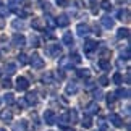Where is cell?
I'll return each instance as SVG.
<instances>
[{"label":"cell","mask_w":131,"mask_h":131,"mask_svg":"<svg viewBox=\"0 0 131 131\" xmlns=\"http://www.w3.org/2000/svg\"><path fill=\"white\" fill-rule=\"evenodd\" d=\"M67 117H68V122L71 123V125L78 122V113H76V110H74V108H71V110H70V112L67 113Z\"/></svg>","instance_id":"cell-14"},{"label":"cell","mask_w":131,"mask_h":131,"mask_svg":"<svg viewBox=\"0 0 131 131\" xmlns=\"http://www.w3.org/2000/svg\"><path fill=\"white\" fill-rule=\"evenodd\" d=\"M99 67L102 68V70H110V62L107 58H100V62H99Z\"/></svg>","instance_id":"cell-24"},{"label":"cell","mask_w":131,"mask_h":131,"mask_svg":"<svg viewBox=\"0 0 131 131\" xmlns=\"http://www.w3.org/2000/svg\"><path fill=\"white\" fill-rule=\"evenodd\" d=\"M5 73H7L8 76H10V74H15V73H16V65H15V63H7V65H5Z\"/></svg>","instance_id":"cell-18"},{"label":"cell","mask_w":131,"mask_h":131,"mask_svg":"<svg viewBox=\"0 0 131 131\" xmlns=\"http://www.w3.org/2000/svg\"><path fill=\"white\" fill-rule=\"evenodd\" d=\"M100 23H102V26L104 28H107V29H112L113 28V19L110 18V16H102V19H100Z\"/></svg>","instance_id":"cell-11"},{"label":"cell","mask_w":131,"mask_h":131,"mask_svg":"<svg viewBox=\"0 0 131 131\" xmlns=\"http://www.w3.org/2000/svg\"><path fill=\"white\" fill-rule=\"evenodd\" d=\"M0 118H2L3 122H12V118H13V113L10 112V110H3V112L0 113Z\"/></svg>","instance_id":"cell-20"},{"label":"cell","mask_w":131,"mask_h":131,"mask_svg":"<svg viewBox=\"0 0 131 131\" xmlns=\"http://www.w3.org/2000/svg\"><path fill=\"white\" fill-rule=\"evenodd\" d=\"M97 112H99V105L95 104V102L88 105V115H92V113H97Z\"/></svg>","instance_id":"cell-22"},{"label":"cell","mask_w":131,"mask_h":131,"mask_svg":"<svg viewBox=\"0 0 131 131\" xmlns=\"http://www.w3.org/2000/svg\"><path fill=\"white\" fill-rule=\"evenodd\" d=\"M39 5H41L42 10H47V12L50 10V3L47 2V0H39Z\"/></svg>","instance_id":"cell-30"},{"label":"cell","mask_w":131,"mask_h":131,"mask_svg":"<svg viewBox=\"0 0 131 131\" xmlns=\"http://www.w3.org/2000/svg\"><path fill=\"white\" fill-rule=\"evenodd\" d=\"M128 36H129V29L128 28H120L118 31H117V37L118 39H123V37L126 39Z\"/></svg>","instance_id":"cell-17"},{"label":"cell","mask_w":131,"mask_h":131,"mask_svg":"<svg viewBox=\"0 0 131 131\" xmlns=\"http://www.w3.org/2000/svg\"><path fill=\"white\" fill-rule=\"evenodd\" d=\"M31 26L34 29H37V31H44L45 26H44V19L42 18H34L32 21H31Z\"/></svg>","instance_id":"cell-9"},{"label":"cell","mask_w":131,"mask_h":131,"mask_svg":"<svg viewBox=\"0 0 131 131\" xmlns=\"http://www.w3.org/2000/svg\"><path fill=\"white\" fill-rule=\"evenodd\" d=\"M0 131H7V129H3V128H2V129H0Z\"/></svg>","instance_id":"cell-46"},{"label":"cell","mask_w":131,"mask_h":131,"mask_svg":"<svg viewBox=\"0 0 131 131\" xmlns=\"http://www.w3.org/2000/svg\"><path fill=\"white\" fill-rule=\"evenodd\" d=\"M2 86L5 88V89H10L12 88V81H10V79L7 78V79H3V83H2Z\"/></svg>","instance_id":"cell-37"},{"label":"cell","mask_w":131,"mask_h":131,"mask_svg":"<svg viewBox=\"0 0 131 131\" xmlns=\"http://www.w3.org/2000/svg\"><path fill=\"white\" fill-rule=\"evenodd\" d=\"M125 57V60H128L129 58V49H126V50H125V53H122V58Z\"/></svg>","instance_id":"cell-42"},{"label":"cell","mask_w":131,"mask_h":131,"mask_svg":"<svg viewBox=\"0 0 131 131\" xmlns=\"http://www.w3.org/2000/svg\"><path fill=\"white\" fill-rule=\"evenodd\" d=\"M58 67H60V68H67V67L71 68V67H73V63H71V60L67 57V58H62V60L58 62Z\"/></svg>","instance_id":"cell-21"},{"label":"cell","mask_w":131,"mask_h":131,"mask_svg":"<svg viewBox=\"0 0 131 131\" xmlns=\"http://www.w3.org/2000/svg\"><path fill=\"white\" fill-rule=\"evenodd\" d=\"M18 60H19V65H26V63H28V57H26L24 53H21V55H19V57H18Z\"/></svg>","instance_id":"cell-36"},{"label":"cell","mask_w":131,"mask_h":131,"mask_svg":"<svg viewBox=\"0 0 131 131\" xmlns=\"http://www.w3.org/2000/svg\"><path fill=\"white\" fill-rule=\"evenodd\" d=\"M99 84H100V86H107V84H108V78L107 76H100L99 78Z\"/></svg>","instance_id":"cell-35"},{"label":"cell","mask_w":131,"mask_h":131,"mask_svg":"<svg viewBox=\"0 0 131 131\" xmlns=\"http://www.w3.org/2000/svg\"><path fill=\"white\" fill-rule=\"evenodd\" d=\"M47 53L50 55V57L57 58V57L62 55V47H60V45H49V47H47Z\"/></svg>","instance_id":"cell-4"},{"label":"cell","mask_w":131,"mask_h":131,"mask_svg":"<svg viewBox=\"0 0 131 131\" xmlns=\"http://www.w3.org/2000/svg\"><path fill=\"white\" fill-rule=\"evenodd\" d=\"M118 19L120 21H129V10H120L118 12Z\"/></svg>","instance_id":"cell-13"},{"label":"cell","mask_w":131,"mask_h":131,"mask_svg":"<svg viewBox=\"0 0 131 131\" xmlns=\"http://www.w3.org/2000/svg\"><path fill=\"white\" fill-rule=\"evenodd\" d=\"M58 5H63V7H67V0H57Z\"/></svg>","instance_id":"cell-43"},{"label":"cell","mask_w":131,"mask_h":131,"mask_svg":"<svg viewBox=\"0 0 131 131\" xmlns=\"http://www.w3.org/2000/svg\"><path fill=\"white\" fill-rule=\"evenodd\" d=\"M3 100H5V102H7V104H13L15 102V97H13V94H5V97H3Z\"/></svg>","instance_id":"cell-31"},{"label":"cell","mask_w":131,"mask_h":131,"mask_svg":"<svg viewBox=\"0 0 131 131\" xmlns=\"http://www.w3.org/2000/svg\"><path fill=\"white\" fill-rule=\"evenodd\" d=\"M67 123H70L68 117H67V115H60V117H58V125H60V126H67Z\"/></svg>","instance_id":"cell-26"},{"label":"cell","mask_w":131,"mask_h":131,"mask_svg":"<svg viewBox=\"0 0 131 131\" xmlns=\"http://www.w3.org/2000/svg\"><path fill=\"white\" fill-rule=\"evenodd\" d=\"M31 67L36 68V70L44 68V60L39 57V55H32V57H31Z\"/></svg>","instance_id":"cell-6"},{"label":"cell","mask_w":131,"mask_h":131,"mask_svg":"<svg viewBox=\"0 0 131 131\" xmlns=\"http://www.w3.org/2000/svg\"><path fill=\"white\" fill-rule=\"evenodd\" d=\"M115 102V94H107V104H113Z\"/></svg>","instance_id":"cell-38"},{"label":"cell","mask_w":131,"mask_h":131,"mask_svg":"<svg viewBox=\"0 0 131 131\" xmlns=\"http://www.w3.org/2000/svg\"><path fill=\"white\" fill-rule=\"evenodd\" d=\"M23 2H24V0H8V5H10V7H19Z\"/></svg>","instance_id":"cell-33"},{"label":"cell","mask_w":131,"mask_h":131,"mask_svg":"<svg viewBox=\"0 0 131 131\" xmlns=\"http://www.w3.org/2000/svg\"><path fill=\"white\" fill-rule=\"evenodd\" d=\"M99 128H100V131H105V129H107V125H105L104 120H100V122H99Z\"/></svg>","instance_id":"cell-40"},{"label":"cell","mask_w":131,"mask_h":131,"mask_svg":"<svg viewBox=\"0 0 131 131\" xmlns=\"http://www.w3.org/2000/svg\"><path fill=\"white\" fill-rule=\"evenodd\" d=\"M81 125H83V128H91L92 126V118H91V115H84L83 120H81Z\"/></svg>","instance_id":"cell-15"},{"label":"cell","mask_w":131,"mask_h":131,"mask_svg":"<svg viewBox=\"0 0 131 131\" xmlns=\"http://www.w3.org/2000/svg\"><path fill=\"white\" fill-rule=\"evenodd\" d=\"M97 49V44H95V41H86V44H84V50L86 52H92V50H95Z\"/></svg>","instance_id":"cell-16"},{"label":"cell","mask_w":131,"mask_h":131,"mask_svg":"<svg viewBox=\"0 0 131 131\" xmlns=\"http://www.w3.org/2000/svg\"><path fill=\"white\" fill-rule=\"evenodd\" d=\"M76 32H78V36H81V37H84V36H89V32H91V28L88 26L86 23H79L78 26H76Z\"/></svg>","instance_id":"cell-1"},{"label":"cell","mask_w":131,"mask_h":131,"mask_svg":"<svg viewBox=\"0 0 131 131\" xmlns=\"http://www.w3.org/2000/svg\"><path fill=\"white\" fill-rule=\"evenodd\" d=\"M65 131H74L73 128H67V129H65Z\"/></svg>","instance_id":"cell-44"},{"label":"cell","mask_w":131,"mask_h":131,"mask_svg":"<svg viewBox=\"0 0 131 131\" xmlns=\"http://www.w3.org/2000/svg\"><path fill=\"white\" fill-rule=\"evenodd\" d=\"M12 24H13L15 29H24V28H26V23H24L23 19H15Z\"/></svg>","instance_id":"cell-23"},{"label":"cell","mask_w":131,"mask_h":131,"mask_svg":"<svg viewBox=\"0 0 131 131\" xmlns=\"http://www.w3.org/2000/svg\"><path fill=\"white\" fill-rule=\"evenodd\" d=\"M65 92H67L68 95L76 94V92H78V84H76V83H68L67 88H65Z\"/></svg>","instance_id":"cell-10"},{"label":"cell","mask_w":131,"mask_h":131,"mask_svg":"<svg viewBox=\"0 0 131 131\" xmlns=\"http://www.w3.org/2000/svg\"><path fill=\"white\" fill-rule=\"evenodd\" d=\"M100 7L104 10H107V12H110V10H112V3H110L108 0H102V2H100Z\"/></svg>","instance_id":"cell-28"},{"label":"cell","mask_w":131,"mask_h":131,"mask_svg":"<svg viewBox=\"0 0 131 131\" xmlns=\"http://www.w3.org/2000/svg\"><path fill=\"white\" fill-rule=\"evenodd\" d=\"M122 81H123L122 74H120V73H115V74H113V83H115V84H122Z\"/></svg>","instance_id":"cell-32"},{"label":"cell","mask_w":131,"mask_h":131,"mask_svg":"<svg viewBox=\"0 0 131 131\" xmlns=\"http://www.w3.org/2000/svg\"><path fill=\"white\" fill-rule=\"evenodd\" d=\"M44 122L47 125H53L55 122H57V115H55L53 110H45L44 113Z\"/></svg>","instance_id":"cell-2"},{"label":"cell","mask_w":131,"mask_h":131,"mask_svg":"<svg viewBox=\"0 0 131 131\" xmlns=\"http://www.w3.org/2000/svg\"><path fill=\"white\" fill-rule=\"evenodd\" d=\"M29 41H31L32 47H39V39H37V36H31V37H29Z\"/></svg>","instance_id":"cell-34"},{"label":"cell","mask_w":131,"mask_h":131,"mask_svg":"<svg viewBox=\"0 0 131 131\" xmlns=\"http://www.w3.org/2000/svg\"><path fill=\"white\" fill-rule=\"evenodd\" d=\"M8 15V8H7V5H2L0 3V18H5Z\"/></svg>","instance_id":"cell-29"},{"label":"cell","mask_w":131,"mask_h":131,"mask_svg":"<svg viewBox=\"0 0 131 131\" xmlns=\"http://www.w3.org/2000/svg\"><path fill=\"white\" fill-rule=\"evenodd\" d=\"M108 120H110V123H112L115 128H120L123 125V120H122V117H120L118 113H110L108 115Z\"/></svg>","instance_id":"cell-5"},{"label":"cell","mask_w":131,"mask_h":131,"mask_svg":"<svg viewBox=\"0 0 131 131\" xmlns=\"http://www.w3.org/2000/svg\"><path fill=\"white\" fill-rule=\"evenodd\" d=\"M89 74H91V71L88 68H84V70H78V76L79 78H89Z\"/></svg>","instance_id":"cell-27"},{"label":"cell","mask_w":131,"mask_h":131,"mask_svg":"<svg viewBox=\"0 0 131 131\" xmlns=\"http://www.w3.org/2000/svg\"><path fill=\"white\" fill-rule=\"evenodd\" d=\"M68 23H70V18H68V15H65V13H62V15H58V18H57V21H55V24L57 26H68Z\"/></svg>","instance_id":"cell-8"},{"label":"cell","mask_w":131,"mask_h":131,"mask_svg":"<svg viewBox=\"0 0 131 131\" xmlns=\"http://www.w3.org/2000/svg\"><path fill=\"white\" fill-rule=\"evenodd\" d=\"M94 99H102V91L100 89H97V91H94Z\"/></svg>","instance_id":"cell-39"},{"label":"cell","mask_w":131,"mask_h":131,"mask_svg":"<svg viewBox=\"0 0 131 131\" xmlns=\"http://www.w3.org/2000/svg\"><path fill=\"white\" fill-rule=\"evenodd\" d=\"M29 88V81L24 76H19L18 79H16V89L18 91H26Z\"/></svg>","instance_id":"cell-7"},{"label":"cell","mask_w":131,"mask_h":131,"mask_svg":"<svg viewBox=\"0 0 131 131\" xmlns=\"http://www.w3.org/2000/svg\"><path fill=\"white\" fill-rule=\"evenodd\" d=\"M0 104H2V100H0Z\"/></svg>","instance_id":"cell-47"},{"label":"cell","mask_w":131,"mask_h":131,"mask_svg":"<svg viewBox=\"0 0 131 131\" xmlns=\"http://www.w3.org/2000/svg\"><path fill=\"white\" fill-rule=\"evenodd\" d=\"M26 104L36 105V104H37V94H36V92H28V94H26Z\"/></svg>","instance_id":"cell-12"},{"label":"cell","mask_w":131,"mask_h":131,"mask_svg":"<svg viewBox=\"0 0 131 131\" xmlns=\"http://www.w3.org/2000/svg\"><path fill=\"white\" fill-rule=\"evenodd\" d=\"M12 41H13V45H15V47H24V45H26V37H24L23 34H18V32H16V34L13 36Z\"/></svg>","instance_id":"cell-3"},{"label":"cell","mask_w":131,"mask_h":131,"mask_svg":"<svg viewBox=\"0 0 131 131\" xmlns=\"http://www.w3.org/2000/svg\"><path fill=\"white\" fill-rule=\"evenodd\" d=\"M47 24H49V26H50V28H53V26H57V24H55V21H53V19H52V18H47Z\"/></svg>","instance_id":"cell-41"},{"label":"cell","mask_w":131,"mask_h":131,"mask_svg":"<svg viewBox=\"0 0 131 131\" xmlns=\"http://www.w3.org/2000/svg\"><path fill=\"white\" fill-rule=\"evenodd\" d=\"M3 26V21H2V19H0V28H2Z\"/></svg>","instance_id":"cell-45"},{"label":"cell","mask_w":131,"mask_h":131,"mask_svg":"<svg viewBox=\"0 0 131 131\" xmlns=\"http://www.w3.org/2000/svg\"><path fill=\"white\" fill-rule=\"evenodd\" d=\"M73 42H74V39L71 36V32H65L63 34V44L65 45H73Z\"/></svg>","instance_id":"cell-19"},{"label":"cell","mask_w":131,"mask_h":131,"mask_svg":"<svg viewBox=\"0 0 131 131\" xmlns=\"http://www.w3.org/2000/svg\"><path fill=\"white\" fill-rule=\"evenodd\" d=\"M117 95H120V97H123V99H128L129 97V91L128 89H118Z\"/></svg>","instance_id":"cell-25"}]
</instances>
